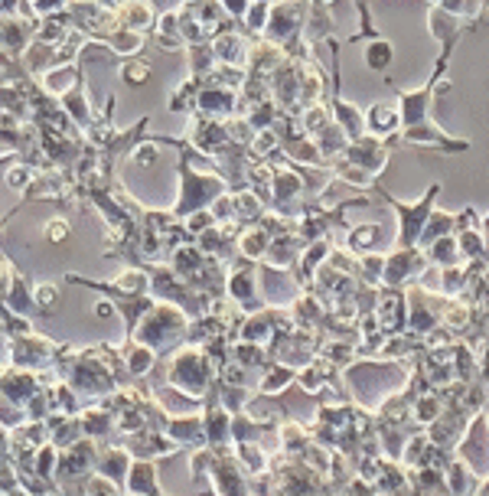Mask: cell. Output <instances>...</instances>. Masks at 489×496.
Returning a JSON list of instances; mask_svg holds the SVG:
<instances>
[{
  "label": "cell",
  "mask_w": 489,
  "mask_h": 496,
  "mask_svg": "<svg viewBox=\"0 0 489 496\" xmlns=\"http://www.w3.org/2000/svg\"><path fill=\"white\" fill-rule=\"evenodd\" d=\"M124 23L127 30H141V26H151L153 23V13H151V4L147 0H134V4H127L124 7Z\"/></svg>",
  "instance_id": "6da1fadb"
},
{
  "label": "cell",
  "mask_w": 489,
  "mask_h": 496,
  "mask_svg": "<svg viewBox=\"0 0 489 496\" xmlns=\"http://www.w3.org/2000/svg\"><path fill=\"white\" fill-rule=\"evenodd\" d=\"M62 4H69V0H36V10H56V7H62Z\"/></svg>",
  "instance_id": "52a82bcc"
},
{
  "label": "cell",
  "mask_w": 489,
  "mask_h": 496,
  "mask_svg": "<svg viewBox=\"0 0 489 496\" xmlns=\"http://www.w3.org/2000/svg\"><path fill=\"white\" fill-rule=\"evenodd\" d=\"M111 50L118 52H134L141 50V36L134 30H124V33H111Z\"/></svg>",
  "instance_id": "3957f363"
},
{
  "label": "cell",
  "mask_w": 489,
  "mask_h": 496,
  "mask_svg": "<svg viewBox=\"0 0 489 496\" xmlns=\"http://www.w3.org/2000/svg\"><path fill=\"white\" fill-rule=\"evenodd\" d=\"M147 76H151V69L143 66V62H127L124 66V79H131V82H143Z\"/></svg>",
  "instance_id": "5b68a950"
},
{
  "label": "cell",
  "mask_w": 489,
  "mask_h": 496,
  "mask_svg": "<svg viewBox=\"0 0 489 496\" xmlns=\"http://www.w3.org/2000/svg\"><path fill=\"white\" fill-rule=\"evenodd\" d=\"M264 20H268V7H264V4H254V7L248 10V26H252V30H261Z\"/></svg>",
  "instance_id": "277c9868"
},
{
  "label": "cell",
  "mask_w": 489,
  "mask_h": 496,
  "mask_svg": "<svg viewBox=\"0 0 489 496\" xmlns=\"http://www.w3.org/2000/svg\"><path fill=\"white\" fill-rule=\"evenodd\" d=\"M388 59H391V46H388L385 40H375L369 50H365V62H369L372 69H382Z\"/></svg>",
  "instance_id": "7a4b0ae2"
},
{
  "label": "cell",
  "mask_w": 489,
  "mask_h": 496,
  "mask_svg": "<svg viewBox=\"0 0 489 496\" xmlns=\"http://www.w3.org/2000/svg\"><path fill=\"white\" fill-rule=\"evenodd\" d=\"M222 4H225L228 10H235V13H242V10H245V0H222Z\"/></svg>",
  "instance_id": "ba28073f"
},
{
  "label": "cell",
  "mask_w": 489,
  "mask_h": 496,
  "mask_svg": "<svg viewBox=\"0 0 489 496\" xmlns=\"http://www.w3.org/2000/svg\"><path fill=\"white\" fill-rule=\"evenodd\" d=\"M46 236H49V238H66V226H62V219H52L49 226H46Z\"/></svg>",
  "instance_id": "8992f818"
}]
</instances>
